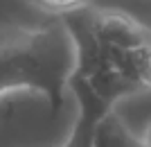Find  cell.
Masks as SVG:
<instances>
[{"label":"cell","instance_id":"obj_1","mask_svg":"<svg viewBox=\"0 0 151 147\" xmlns=\"http://www.w3.org/2000/svg\"><path fill=\"white\" fill-rule=\"evenodd\" d=\"M90 30L99 43L115 50H135L151 43V34L135 18L122 12L90 14Z\"/></svg>","mask_w":151,"mask_h":147},{"label":"cell","instance_id":"obj_2","mask_svg":"<svg viewBox=\"0 0 151 147\" xmlns=\"http://www.w3.org/2000/svg\"><path fill=\"white\" fill-rule=\"evenodd\" d=\"M90 147H145L140 136H135L131 129L124 125L117 113L108 111L93 131Z\"/></svg>","mask_w":151,"mask_h":147},{"label":"cell","instance_id":"obj_3","mask_svg":"<svg viewBox=\"0 0 151 147\" xmlns=\"http://www.w3.org/2000/svg\"><path fill=\"white\" fill-rule=\"evenodd\" d=\"M36 7L45 9V12H52V14H72V12H79V9H86L90 0H32Z\"/></svg>","mask_w":151,"mask_h":147},{"label":"cell","instance_id":"obj_4","mask_svg":"<svg viewBox=\"0 0 151 147\" xmlns=\"http://www.w3.org/2000/svg\"><path fill=\"white\" fill-rule=\"evenodd\" d=\"M140 140H142V145H145V147H151V122L147 125L145 129H142V134H140Z\"/></svg>","mask_w":151,"mask_h":147}]
</instances>
